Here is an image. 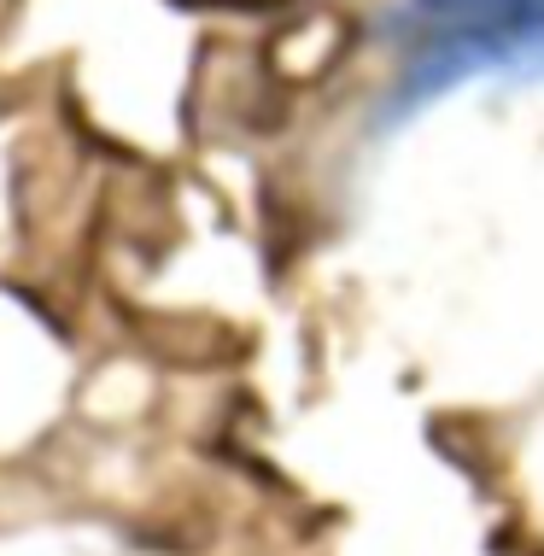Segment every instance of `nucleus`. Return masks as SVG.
Returning a JSON list of instances; mask_svg holds the SVG:
<instances>
[{"instance_id":"obj_1","label":"nucleus","mask_w":544,"mask_h":556,"mask_svg":"<svg viewBox=\"0 0 544 556\" xmlns=\"http://www.w3.org/2000/svg\"><path fill=\"white\" fill-rule=\"evenodd\" d=\"M176 7H193V12H269V7H287V0H176Z\"/></svg>"}]
</instances>
